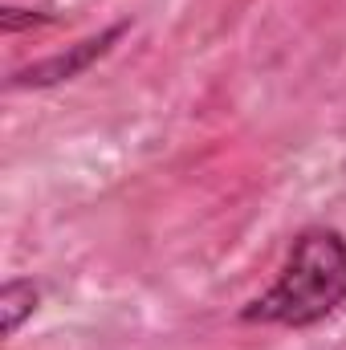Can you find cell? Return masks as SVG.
<instances>
[{
    "mask_svg": "<svg viewBox=\"0 0 346 350\" xmlns=\"http://www.w3.org/2000/svg\"><path fill=\"white\" fill-rule=\"evenodd\" d=\"M346 306V237L330 224H310L293 237L273 285L241 310V322L310 330Z\"/></svg>",
    "mask_w": 346,
    "mask_h": 350,
    "instance_id": "cell-1",
    "label": "cell"
},
{
    "mask_svg": "<svg viewBox=\"0 0 346 350\" xmlns=\"http://www.w3.org/2000/svg\"><path fill=\"white\" fill-rule=\"evenodd\" d=\"M122 33H127V25H110V29H102L94 37H82L78 45H66V49H57V53H49V57H41L33 66H21V70L8 74V90H49V86H62V82H74L94 62H102L114 49V41Z\"/></svg>",
    "mask_w": 346,
    "mask_h": 350,
    "instance_id": "cell-2",
    "label": "cell"
},
{
    "mask_svg": "<svg viewBox=\"0 0 346 350\" xmlns=\"http://www.w3.org/2000/svg\"><path fill=\"white\" fill-rule=\"evenodd\" d=\"M37 301H41V293H37V285H33L29 277H12V281L0 289V314H4V334H8V338L25 326V318H33Z\"/></svg>",
    "mask_w": 346,
    "mask_h": 350,
    "instance_id": "cell-3",
    "label": "cell"
}]
</instances>
